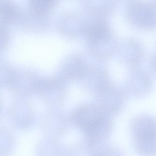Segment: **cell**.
<instances>
[{"label": "cell", "mask_w": 156, "mask_h": 156, "mask_svg": "<svg viewBox=\"0 0 156 156\" xmlns=\"http://www.w3.org/2000/svg\"><path fill=\"white\" fill-rule=\"evenodd\" d=\"M73 119L76 126L91 139L105 138L112 129V121L106 112L95 106L80 107L74 113Z\"/></svg>", "instance_id": "obj_1"}, {"label": "cell", "mask_w": 156, "mask_h": 156, "mask_svg": "<svg viewBox=\"0 0 156 156\" xmlns=\"http://www.w3.org/2000/svg\"><path fill=\"white\" fill-rule=\"evenodd\" d=\"M132 134L136 148L144 156L155 153V119L148 116L138 117L132 123Z\"/></svg>", "instance_id": "obj_2"}, {"label": "cell", "mask_w": 156, "mask_h": 156, "mask_svg": "<svg viewBox=\"0 0 156 156\" xmlns=\"http://www.w3.org/2000/svg\"><path fill=\"white\" fill-rule=\"evenodd\" d=\"M132 11L133 19L136 22L141 23V24H144V25H146L145 22H147V26L150 24H152L153 18L152 8L144 5L136 6L134 7Z\"/></svg>", "instance_id": "obj_3"}, {"label": "cell", "mask_w": 156, "mask_h": 156, "mask_svg": "<svg viewBox=\"0 0 156 156\" xmlns=\"http://www.w3.org/2000/svg\"><path fill=\"white\" fill-rule=\"evenodd\" d=\"M87 33L92 41H100L108 37L109 30L105 23H96L89 26Z\"/></svg>", "instance_id": "obj_4"}, {"label": "cell", "mask_w": 156, "mask_h": 156, "mask_svg": "<svg viewBox=\"0 0 156 156\" xmlns=\"http://www.w3.org/2000/svg\"><path fill=\"white\" fill-rule=\"evenodd\" d=\"M51 2L47 0L34 1L32 3V7L36 10L40 12H43L45 10L51 6Z\"/></svg>", "instance_id": "obj_5"}]
</instances>
